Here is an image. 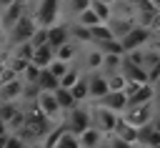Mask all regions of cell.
Here are the masks:
<instances>
[{
    "label": "cell",
    "mask_w": 160,
    "mask_h": 148,
    "mask_svg": "<svg viewBox=\"0 0 160 148\" xmlns=\"http://www.w3.org/2000/svg\"><path fill=\"white\" fill-rule=\"evenodd\" d=\"M60 8H62V0H38V5H35V10H32V20H35V25L48 28V25L58 23V18H60Z\"/></svg>",
    "instance_id": "obj_1"
},
{
    "label": "cell",
    "mask_w": 160,
    "mask_h": 148,
    "mask_svg": "<svg viewBox=\"0 0 160 148\" xmlns=\"http://www.w3.org/2000/svg\"><path fill=\"white\" fill-rule=\"evenodd\" d=\"M118 115H120V113H115V110H110V108H105V105H100V103H95V105L90 108V120H92V125H95L102 135H112L115 123H118Z\"/></svg>",
    "instance_id": "obj_2"
},
{
    "label": "cell",
    "mask_w": 160,
    "mask_h": 148,
    "mask_svg": "<svg viewBox=\"0 0 160 148\" xmlns=\"http://www.w3.org/2000/svg\"><path fill=\"white\" fill-rule=\"evenodd\" d=\"M152 30L150 28H145V25H140V23H135L122 38H120V43H122V48L125 50H132V48H142V45H148L150 40H152Z\"/></svg>",
    "instance_id": "obj_3"
},
{
    "label": "cell",
    "mask_w": 160,
    "mask_h": 148,
    "mask_svg": "<svg viewBox=\"0 0 160 148\" xmlns=\"http://www.w3.org/2000/svg\"><path fill=\"white\" fill-rule=\"evenodd\" d=\"M88 125H92L90 108H82L80 103H75L70 110H65V128H70L72 133H82Z\"/></svg>",
    "instance_id": "obj_4"
},
{
    "label": "cell",
    "mask_w": 160,
    "mask_h": 148,
    "mask_svg": "<svg viewBox=\"0 0 160 148\" xmlns=\"http://www.w3.org/2000/svg\"><path fill=\"white\" fill-rule=\"evenodd\" d=\"M32 30H35V20H32V15H28V13H22L10 28H8V40L15 45V43H20V40H30V35H32Z\"/></svg>",
    "instance_id": "obj_5"
},
{
    "label": "cell",
    "mask_w": 160,
    "mask_h": 148,
    "mask_svg": "<svg viewBox=\"0 0 160 148\" xmlns=\"http://www.w3.org/2000/svg\"><path fill=\"white\" fill-rule=\"evenodd\" d=\"M152 100H148V103H138V105H128L120 115L128 120V123H132L135 128L138 125H142V123H148L150 118H152Z\"/></svg>",
    "instance_id": "obj_6"
},
{
    "label": "cell",
    "mask_w": 160,
    "mask_h": 148,
    "mask_svg": "<svg viewBox=\"0 0 160 148\" xmlns=\"http://www.w3.org/2000/svg\"><path fill=\"white\" fill-rule=\"evenodd\" d=\"M35 103H38V108H40L48 118H52V120L62 115V110H60V105H58V100H55L52 90H40V93H38V98H35Z\"/></svg>",
    "instance_id": "obj_7"
},
{
    "label": "cell",
    "mask_w": 160,
    "mask_h": 148,
    "mask_svg": "<svg viewBox=\"0 0 160 148\" xmlns=\"http://www.w3.org/2000/svg\"><path fill=\"white\" fill-rule=\"evenodd\" d=\"M95 103H100V105H105V108H110V110H115V113H122L125 105H128V93H125V90H108V93L100 95Z\"/></svg>",
    "instance_id": "obj_8"
},
{
    "label": "cell",
    "mask_w": 160,
    "mask_h": 148,
    "mask_svg": "<svg viewBox=\"0 0 160 148\" xmlns=\"http://www.w3.org/2000/svg\"><path fill=\"white\" fill-rule=\"evenodd\" d=\"M110 90V85H108V75H102V73H90L88 75V98H92V100H98L100 95H105Z\"/></svg>",
    "instance_id": "obj_9"
},
{
    "label": "cell",
    "mask_w": 160,
    "mask_h": 148,
    "mask_svg": "<svg viewBox=\"0 0 160 148\" xmlns=\"http://www.w3.org/2000/svg\"><path fill=\"white\" fill-rule=\"evenodd\" d=\"M70 40V30H68V25H62V23H52V25H48V45L55 50L58 45H62V43H68Z\"/></svg>",
    "instance_id": "obj_10"
},
{
    "label": "cell",
    "mask_w": 160,
    "mask_h": 148,
    "mask_svg": "<svg viewBox=\"0 0 160 148\" xmlns=\"http://www.w3.org/2000/svg\"><path fill=\"white\" fill-rule=\"evenodd\" d=\"M25 13V0H12L8 3L2 10H0V18H2V28H10L20 15Z\"/></svg>",
    "instance_id": "obj_11"
},
{
    "label": "cell",
    "mask_w": 160,
    "mask_h": 148,
    "mask_svg": "<svg viewBox=\"0 0 160 148\" xmlns=\"http://www.w3.org/2000/svg\"><path fill=\"white\" fill-rule=\"evenodd\" d=\"M22 98V78H10L8 83H0V100H20Z\"/></svg>",
    "instance_id": "obj_12"
},
{
    "label": "cell",
    "mask_w": 160,
    "mask_h": 148,
    "mask_svg": "<svg viewBox=\"0 0 160 148\" xmlns=\"http://www.w3.org/2000/svg\"><path fill=\"white\" fill-rule=\"evenodd\" d=\"M102 143H105V135L95 125H88L82 133H78V145H82V148H92V145H102Z\"/></svg>",
    "instance_id": "obj_13"
},
{
    "label": "cell",
    "mask_w": 160,
    "mask_h": 148,
    "mask_svg": "<svg viewBox=\"0 0 160 148\" xmlns=\"http://www.w3.org/2000/svg\"><path fill=\"white\" fill-rule=\"evenodd\" d=\"M138 145H160V133L152 128V123L138 125Z\"/></svg>",
    "instance_id": "obj_14"
},
{
    "label": "cell",
    "mask_w": 160,
    "mask_h": 148,
    "mask_svg": "<svg viewBox=\"0 0 160 148\" xmlns=\"http://www.w3.org/2000/svg\"><path fill=\"white\" fill-rule=\"evenodd\" d=\"M52 58H55V50H52L48 43H42V45H35V50H32V58H30V60H32L35 65L45 68V65H48Z\"/></svg>",
    "instance_id": "obj_15"
},
{
    "label": "cell",
    "mask_w": 160,
    "mask_h": 148,
    "mask_svg": "<svg viewBox=\"0 0 160 148\" xmlns=\"http://www.w3.org/2000/svg\"><path fill=\"white\" fill-rule=\"evenodd\" d=\"M35 83H38L40 90H55V88L60 85V80H58L48 68H40V70H38V80H35Z\"/></svg>",
    "instance_id": "obj_16"
},
{
    "label": "cell",
    "mask_w": 160,
    "mask_h": 148,
    "mask_svg": "<svg viewBox=\"0 0 160 148\" xmlns=\"http://www.w3.org/2000/svg\"><path fill=\"white\" fill-rule=\"evenodd\" d=\"M52 95H55V100H58V105H60V110H62V113H65V110H70V108L78 103V100L72 98V93H70L68 88H62V85H58V88L52 90Z\"/></svg>",
    "instance_id": "obj_17"
},
{
    "label": "cell",
    "mask_w": 160,
    "mask_h": 148,
    "mask_svg": "<svg viewBox=\"0 0 160 148\" xmlns=\"http://www.w3.org/2000/svg\"><path fill=\"white\" fill-rule=\"evenodd\" d=\"M90 38H92V43H98V40H108V38H115V35H112L108 20H100V23L90 25Z\"/></svg>",
    "instance_id": "obj_18"
},
{
    "label": "cell",
    "mask_w": 160,
    "mask_h": 148,
    "mask_svg": "<svg viewBox=\"0 0 160 148\" xmlns=\"http://www.w3.org/2000/svg\"><path fill=\"white\" fill-rule=\"evenodd\" d=\"M70 93H72V98L78 100V103H82V100H88V75H80L70 88H68Z\"/></svg>",
    "instance_id": "obj_19"
},
{
    "label": "cell",
    "mask_w": 160,
    "mask_h": 148,
    "mask_svg": "<svg viewBox=\"0 0 160 148\" xmlns=\"http://www.w3.org/2000/svg\"><path fill=\"white\" fill-rule=\"evenodd\" d=\"M68 30H70V38H75L78 43H85V45L92 43V38H90V28H88V25L75 23V25H68Z\"/></svg>",
    "instance_id": "obj_20"
},
{
    "label": "cell",
    "mask_w": 160,
    "mask_h": 148,
    "mask_svg": "<svg viewBox=\"0 0 160 148\" xmlns=\"http://www.w3.org/2000/svg\"><path fill=\"white\" fill-rule=\"evenodd\" d=\"M102 53H115V55H125V48L120 43V38H108V40H98L95 43Z\"/></svg>",
    "instance_id": "obj_21"
},
{
    "label": "cell",
    "mask_w": 160,
    "mask_h": 148,
    "mask_svg": "<svg viewBox=\"0 0 160 148\" xmlns=\"http://www.w3.org/2000/svg\"><path fill=\"white\" fill-rule=\"evenodd\" d=\"M55 145H58V148H75V145H78V133H72V130L65 128V123H62V130H60Z\"/></svg>",
    "instance_id": "obj_22"
},
{
    "label": "cell",
    "mask_w": 160,
    "mask_h": 148,
    "mask_svg": "<svg viewBox=\"0 0 160 148\" xmlns=\"http://www.w3.org/2000/svg\"><path fill=\"white\" fill-rule=\"evenodd\" d=\"M92 48L85 53V65L90 68V70H100V63H102V50L95 45V43H90Z\"/></svg>",
    "instance_id": "obj_23"
},
{
    "label": "cell",
    "mask_w": 160,
    "mask_h": 148,
    "mask_svg": "<svg viewBox=\"0 0 160 148\" xmlns=\"http://www.w3.org/2000/svg\"><path fill=\"white\" fill-rule=\"evenodd\" d=\"M135 23H138V20H112V18L108 20V25H110V30H112V35H115V38H122V35H125Z\"/></svg>",
    "instance_id": "obj_24"
},
{
    "label": "cell",
    "mask_w": 160,
    "mask_h": 148,
    "mask_svg": "<svg viewBox=\"0 0 160 148\" xmlns=\"http://www.w3.org/2000/svg\"><path fill=\"white\" fill-rule=\"evenodd\" d=\"M90 8H92V13H95L100 20H110V18H112L110 3H105V0H90Z\"/></svg>",
    "instance_id": "obj_25"
},
{
    "label": "cell",
    "mask_w": 160,
    "mask_h": 148,
    "mask_svg": "<svg viewBox=\"0 0 160 148\" xmlns=\"http://www.w3.org/2000/svg\"><path fill=\"white\" fill-rule=\"evenodd\" d=\"M75 55H78V48H75L70 40L55 48V58H62V60H68V63H72V58H75Z\"/></svg>",
    "instance_id": "obj_26"
},
{
    "label": "cell",
    "mask_w": 160,
    "mask_h": 148,
    "mask_svg": "<svg viewBox=\"0 0 160 148\" xmlns=\"http://www.w3.org/2000/svg\"><path fill=\"white\" fill-rule=\"evenodd\" d=\"M120 63H122V55L102 53V63H100V68H105L108 73H112V70H120Z\"/></svg>",
    "instance_id": "obj_27"
},
{
    "label": "cell",
    "mask_w": 160,
    "mask_h": 148,
    "mask_svg": "<svg viewBox=\"0 0 160 148\" xmlns=\"http://www.w3.org/2000/svg\"><path fill=\"white\" fill-rule=\"evenodd\" d=\"M32 50H35V45H32L30 40H20V43H15V48H12V55L30 60V58H32Z\"/></svg>",
    "instance_id": "obj_28"
},
{
    "label": "cell",
    "mask_w": 160,
    "mask_h": 148,
    "mask_svg": "<svg viewBox=\"0 0 160 148\" xmlns=\"http://www.w3.org/2000/svg\"><path fill=\"white\" fill-rule=\"evenodd\" d=\"M70 65H72V63H68V60H62V58H52V60H50L45 68H48V70H50V73H52V75L60 80V75H62V73H65Z\"/></svg>",
    "instance_id": "obj_29"
},
{
    "label": "cell",
    "mask_w": 160,
    "mask_h": 148,
    "mask_svg": "<svg viewBox=\"0 0 160 148\" xmlns=\"http://www.w3.org/2000/svg\"><path fill=\"white\" fill-rule=\"evenodd\" d=\"M75 18H78V23H80V25H88V28H90V25H95V23H100V18L92 13V8H90V5H88L85 10H80Z\"/></svg>",
    "instance_id": "obj_30"
},
{
    "label": "cell",
    "mask_w": 160,
    "mask_h": 148,
    "mask_svg": "<svg viewBox=\"0 0 160 148\" xmlns=\"http://www.w3.org/2000/svg\"><path fill=\"white\" fill-rule=\"evenodd\" d=\"M38 70H40V65H35V63L30 60V63L25 65V70L20 73V78H22L25 83H35V80H38Z\"/></svg>",
    "instance_id": "obj_31"
},
{
    "label": "cell",
    "mask_w": 160,
    "mask_h": 148,
    "mask_svg": "<svg viewBox=\"0 0 160 148\" xmlns=\"http://www.w3.org/2000/svg\"><path fill=\"white\" fill-rule=\"evenodd\" d=\"M78 78H80L78 68H72V65H70V68H68V70H65V73L60 75V85H62V88H70V85H72V83H75Z\"/></svg>",
    "instance_id": "obj_32"
},
{
    "label": "cell",
    "mask_w": 160,
    "mask_h": 148,
    "mask_svg": "<svg viewBox=\"0 0 160 148\" xmlns=\"http://www.w3.org/2000/svg\"><path fill=\"white\" fill-rule=\"evenodd\" d=\"M18 110V100H0V120H8Z\"/></svg>",
    "instance_id": "obj_33"
},
{
    "label": "cell",
    "mask_w": 160,
    "mask_h": 148,
    "mask_svg": "<svg viewBox=\"0 0 160 148\" xmlns=\"http://www.w3.org/2000/svg\"><path fill=\"white\" fill-rule=\"evenodd\" d=\"M30 43H32V45H42V43H48V28L35 25V30H32V35H30Z\"/></svg>",
    "instance_id": "obj_34"
},
{
    "label": "cell",
    "mask_w": 160,
    "mask_h": 148,
    "mask_svg": "<svg viewBox=\"0 0 160 148\" xmlns=\"http://www.w3.org/2000/svg\"><path fill=\"white\" fill-rule=\"evenodd\" d=\"M90 5V0H68V8H70V13L72 15H78L80 10H85Z\"/></svg>",
    "instance_id": "obj_35"
},
{
    "label": "cell",
    "mask_w": 160,
    "mask_h": 148,
    "mask_svg": "<svg viewBox=\"0 0 160 148\" xmlns=\"http://www.w3.org/2000/svg\"><path fill=\"white\" fill-rule=\"evenodd\" d=\"M152 105L160 108V88H155V93H152Z\"/></svg>",
    "instance_id": "obj_36"
},
{
    "label": "cell",
    "mask_w": 160,
    "mask_h": 148,
    "mask_svg": "<svg viewBox=\"0 0 160 148\" xmlns=\"http://www.w3.org/2000/svg\"><path fill=\"white\" fill-rule=\"evenodd\" d=\"M5 43H8V35L2 33V28H0V53L5 50Z\"/></svg>",
    "instance_id": "obj_37"
},
{
    "label": "cell",
    "mask_w": 160,
    "mask_h": 148,
    "mask_svg": "<svg viewBox=\"0 0 160 148\" xmlns=\"http://www.w3.org/2000/svg\"><path fill=\"white\" fill-rule=\"evenodd\" d=\"M152 88H160V75L155 78V83H152Z\"/></svg>",
    "instance_id": "obj_38"
},
{
    "label": "cell",
    "mask_w": 160,
    "mask_h": 148,
    "mask_svg": "<svg viewBox=\"0 0 160 148\" xmlns=\"http://www.w3.org/2000/svg\"><path fill=\"white\" fill-rule=\"evenodd\" d=\"M8 3H12V0H0V8H5Z\"/></svg>",
    "instance_id": "obj_39"
},
{
    "label": "cell",
    "mask_w": 160,
    "mask_h": 148,
    "mask_svg": "<svg viewBox=\"0 0 160 148\" xmlns=\"http://www.w3.org/2000/svg\"><path fill=\"white\" fill-rule=\"evenodd\" d=\"M152 5H155V8H160V0H152Z\"/></svg>",
    "instance_id": "obj_40"
},
{
    "label": "cell",
    "mask_w": 160,
    "mask_h": 148,
    "mask_svg": "<svg viewBox=\"0 0 160 148\" xmlns=\"http://www.w3.org/2000/svg\"><path fill=\"white\" fill-rule=\"evenodd\" d=\"M105 3H110V5H112V3H118V0H105Z\"/></svg>",
    "instance_id": "obj_41"
},
{
    "label": "cell",
    "mask_w": 160,
    "mask_h": 148,
    "mask_svg": "<svg viewBox=\"0 0 160 148\" xmlns=\"http://www.w3.org/2000/svg\"><path fill=\"white\" fill-rule=\"evenodd\" d=\"M0 28H2V18H0Z\"/></svg>",
    "instance_id": "obj_42"
}]
</instances>
